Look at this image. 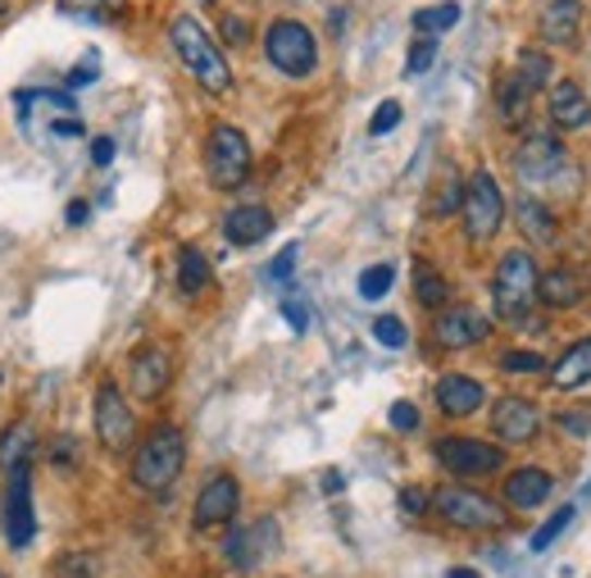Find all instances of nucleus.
<instances>
[{"label": "nucleus", "instance_id": "nucleus-21", "mask_svg": "<svg viewBox=\"0 0 591 578\" xmlns=\"http://www.w3.org/2000/svg\"><path fill=\"white\" fill-rule=\"evenodd\" d=\"M578 23H582V5H578V0H546V10H542V41H551V46L578 41Z\"/></svg>", "mask_w": 591, "mask_h": 578}, {"label": "nucleus", "instance_id": "nucleus-38", "mask_svg": "<svg viewBox=\"0 0 591 578\" xmlns=\"http://www.w3.org/2000/svg\"><path fill=\"white\" fill-rule=\"evenodd\" d=\"M396 123H401V106H396V100H382L378 114L369 119V133H373V137H382V133H392Z\"/></svg>", "mask_w": 591, "mask_h": 578}, {"label": "nucleus", "instance_id": "nucleus-46", "mask_svg": "<svg viewBox=\"0 0 591 578\" xmlns=\"http://www.w3.org/2000/svg\"><path fill=\"white\" fill-rule=\"evenodd\" d=\"M296 250H300V246H282V256L269 265V279H273V283H287V279H292V269H296Z\"/></svg>", "mask_w": 591, "mask_h": 578}, {"label": "nucleus", "instance_id": "nucleus-39", "mask_svg": "<svg viewBox=\"0 0 591 578\" xmlns=\"http://www.w3.org/2000/svg\"><path fill=\"white\" fill-rule=\"evenodd\" d=\"M219 33H223V41H227V46H246V41H250V23H246L242 14H223Z\"/></svg>", "mask_w": 591, "mask_h": 578}, {"label": "nucleus", "instance_id": "nucleus-32", "mask_svg": "<svg viewBox=\"0 0 591 578\" xmlns=\"http://www.w3.org/2000/svg\"><path fill=\"white\" fill-rule=\"evenodd\" d=\"M123 10V0H60V14H73V19H96L106 23Z\"/></svg>", "mask_w": 591, "mask_h": 578}, {"label": "nucleus", "instance_id": "nucleus-44", "mask_svg": "<svg viewBox=\"0 0 591 578\" xmlns=\"http://www.w3.org/2000/svg\"><path fill=\"white\" fill-rule=\"evenodd\" d=\"M282 315H287V323H292L296 333L310 329V306H305L300 296H287V300H282Z\"/></svg>", "mask_w": 591, "mask_h": 578}, {"label": "nucleus", "instance_id": "nucleus-34", "mask_svg": "<svg viewBox=\"0 0 591 578\" xmlns=\"http://www.w3.org/2000/svg\"><path fill=\"white\" fill-rule=\"evenodd\" d=\"M569 524H574V506H559V511H555V515L542 524V529L532 533V542H528V546H532V551H546V546H551L559 533H564V529H569Z\"/></svg>", "mask_w": 591, "mask_h": 578}, {"label": "nucleus", "instance_id": "nucleus-20", "mask_svg": "<svg viewBox=\"0 0 591 578\" xmlns=\"http://www.w3.org/2000/svg\"><path fill=\"white\" fill-rule=\"evenodd\" d=\"M273 233V214L264 206H233L223 214V237L233 246H255Z\"/></svg>", "mask_w": 591, "mask_h": 578}, {"label": "nucleus", "instance_id": "nucleus-45", "mask_svg": "<svg viewBox=\"0 0 591 578\" xmlns=\"http://www.w3.org/2000/svg\"><path fill=\"white\" fill-rule=\"evenodd\" d=\"M428 501H432L428 488H405V492H401V511L419 519V515H428Z\"/></svg>", "mask_w": 591, "mask_h": 578}, {"label": "nucleus", "instance_id": "nucleus-33", "mask_svg": "<svg viewBox=\"0 0 591 578\" xmlns=\"http://www.w3.org/2000/svg\"><path fill=\"white\" fill-rule=\"evenodd\" d=\"M396 283V269L392 265H369L365 273H359V296L365 300H378V296H387Z\"/></svg>", "mask_w": 591, "mask_h": 578}, {"label": "nucleus", "instance_id": "nucleus-10", "mask_svg": "<svg viewBox=\"0 0 591 578\" xmlns=\"http://www.w3.org/2000/svg\"><path fill=\"white\" fill-rule=\"evenodd\" d=\"M37 538V515H33V465H19L10 474L5 492V542L10 551H28Z\"/></svg>", "mask_w": 591, "mask_h": 578}, {"label": "nucleus", "instance_id": "nucleus-24", "mask_svg": "<svg viewBox=\"0 0 591 578\" xmlns=\"http://www.w3.org/2000/svg\"><path fill=\"white\" fill-rule=\"evenodd\" d=\"M528 110H532V91L524 87L519 73H505V78L496 83V114H501V123H505V128H524Z\"/></svg>", "mask_w": 591, "mask_h": 578}, {"label": "nucleus", "instance_id": "nucleus-41", "mask_svg": "<svg viewBox=\"0 0 591 578\" xmlns=\"http://www.w3.org/2000/svg\"><path fill=\"white\" fill-rule=\"evenodd\" d=\"M73 456H78V438H73V433H60L56 442H50V465L69 469V465H73Z\"/></svg>", "mask_w": 591, "mask_h": 578}, {"label": "nucleus", "instance_id": "nucleus-40", "mask_svg": "<svg viewBox=\"0 0 591 578\" xmlns=\"http://www.w3.org/2000/svg\"><path fill=\"white\" fill-rule=\"evenodd\" d=\"M559 433H569V438H587L591 433V415L587 410H559Z\"/></svg>", "mask_w": 591, "mask_h": 578}, {"label": "nucleus", "instance_id": "nucleus-8", "mask_svg": "<svg viewBox=\"0 0 591 578\" xmlns=\"http://www.w3.org/2000/svg\"><path fill=\"white\" fill-rule=\"evenodd\" d=\"M505 210H509V200H505L501 183L487 169H478L469 179V187H465V200H459L469 242H492L501 233V223H505Z\"/></svg>", "mask_w": 591, "mask_h": 578}, {"label": "nucleus", "instance_id": "nucleus-28", "mask_svg": "<svg viewBox=\"0 0 591 578\" xmlns=\"http://www.w3.org/2000/svg\"><path fill=\"white\" fill-rule=\"evenodd\" d=\"M415 300L423 310H446L451 306V283L432 265H415Z\"/></svg>", "mask_w": 591, "mask_h": 578}, {"label": "nucleus", "instance_id": "nucleus-2", "mask_svg": "<svg viewBox=\"0 0 591 578\" xmlns=\"http://www.w3.org/2000/svg\"><path fill=\"white\" fill-rule=\"evenodd\" d=\"M169 37H173V50H177V60H183V69L192 73L205 91H210V96L233 91V69H227L223 50L214 46V37L205 33L192 14H177L169 23Z\"/></svg>", "mask_w": 591, "mask_h": 578}, {"label": "nucleus", "instance_id": "nucleus-47", "mask_svg": "<svg viewBox=\"0 0 591 578\" xmlns=\"http://www.w3.org/2000/svg\"><path fill=\"white\" fill-rule=\"evenodd\" d=\"M110 160H114V137H96V142H91V164L106 169Z\"/></svg>", "mask_w": 591, "mask_h": 578}, {"label": "nucleus", "instance_id": "nucleus-16", "mask_svg": "<svg viewBox=\"0 0 591 578\" xmlns=\"http://www.w3.org/2000/svg\"><path fill=\"white\" fill-rule=\"evenodd\" d=\"M487 333H492V323H487L473 306H446V310H436V323H432L436 346H446V351L478 346V342H487Z\"/></svg>", "mask_w": 591, "mask_h": 578}, {"label": "nucleus", "instance_id": "nucleus-36", "mask_svg": "<svg viewBox=\"0 0 591 578\" xmlns=\"http://www.w3.org/2000/svg\"><path fill=\"white\" fill-rule=\"evenodd\" d=\"M501 369H505V373H542L546 360L537 356V351H505V356H501Z\"/></svg>", "mask_w": 591, "mask_h": 578}, {"label": "nucleus", "instance_id": "nucleus-9", "mask_svg": "<svg viewBox=\"0 0 591 578\" xmlns=\"http://www.w3.org/2000/svg\"><path fill=\"white\" fill-rule=\"evenodd\" d=\"M96 438L110 456H123V451L137 442V415L127 406V396L119 392V383H110V379L96 388Z\"/></svg>", "mask_w": 591, "mask_h": 578}, {"label": "nucleus", "instance_id": "nucleus-15", "mask_svg": "<svg viewBox=\"0 0 591 578\" xmlns=\"http://www.w3.org/2000/svg\"><path fill=\"white\" fill-rule=\"evenodd\" d=\"M492 433H496L501 446L532 442L537 433H542V410H537L528 396H501L496 410H492Z\"/></svg>", "mask_w": 591, "mask_h": 578}, {"label": "nucleus", "instance_id": "nucleus-6", "mask_svg": "<svg viewBox=\"0 0 591 578\" xmlns=\"http://www.w3.org/2000/svg\"><path fill=\"white\" fill-rule=\"evenodd\" d=\"M264 56L278 73H287V78H310L319 64V46L300 19H273L264 33Z\"/></svg>", "mask_w": 591, "mask_h": 578}, {"label": "nucleus", "instance_id": "nucleus-5", "mask_svg": "<svg viewBox=\"0 0 591 578\" xmlns=\"http://www.w3.org/2000/svg\"><path fill=\"white\" fill-rule=\"evenodd\" d=\"M250 142L242 128L233 123H214L210 137H205V173H210V187L214 192H237L250 179Z\"/></svg>", "mask_w": 591, "mask_h": 578}, {"label": "nucleus", "instance_id": "nucleus-4", "mask_svg": "<svg viewBox=\"0 0 591 578\" xmlns=\"http://www.w3.org/2000/svg\"><path fill=\"white\" fill-rule=\"evenodd\" d=\"M537 283H542V269L528 250H505L492 279V296H496V315L509 323H524L532 300H537Z\"/></svg>", "mask_w": 591, "mask_h": 578}, {"label": "nucleus", "instance_id": "nucleus-18", "mask_svg": "<svg viewBox=\"0 0 591 578\" xmlns=\"http://www.w3.org/2000/svg\"><path fill=\"white\" fill-rule=\"evenodd\" d=\"M487 401V388L469 373H446V379H436V410L446 419H469L473 410H482Z\"/></svg>", "mask_w": 591, "mask_h": 578}, {"label": "nucleus", "instance_id": "nucleus-11", "mask_svg": "<svg viewBox=\"0 0 591 578\" xmlns=\"http://www.w3.org/2000/svg\"><path fill=\"white\" fill-rule=\"evenodd\" d=\"M278 542H282V529H278V519H255V524H246V529H233L227 533V542H223V556H227V565L233 569H260L273 551H278Z\"/></svg>", "mask_w": 591, "mask_h": 578}, {"label": "nucleus", "instance_id": "nucleus-35", "mask_svg": "<svg viewBox=\"0 0 591 578\" xmlns=\"http://www.w3.org/2000/svg\"><path fill=\"white\" fill-rule=\"evenodd\" d=\"M373 337H378L382 346H392V351L409 342V333H405V323H401L396 315H378V319H373Z\"/></svg>", "mask_w": 591, "mask_h": 578}, {"label": "nucleus", "instance_id": "nucleus-27", "mask_svg": "<svg viewBox=\"0 0 591 578\" xmlns=\"http://www.w3.org/2000/svg\"><path fill=\"white\" fill-rule=\"evenodd\" d=\"M205 287H210V260H205L200 246H183L177 250V292L200 296Z\"/></svg>", "mask_w": 591, "mask_h": 578}, {"label": "nucleus", "instance_id": "nucleus-31", "mask_svg": "<svg viewBox=\"0 0 591 578\" xmlns=\"http://www.w3.org/2000/svg\"><path fill=\"white\" fill-rule=\"evenodd\" d=\"M56 578H100V556H91V551H64L56 561Z\"/></svg>", "mask_w": 591, "mask_h": 578}, {"label": "nucleus", "instance_id": "nucleus-37", "mask_svg": "<svg viewBox=\"0 0 591 578\" xmlns=\"http://www.w3.org/2000/svg\"><path fill=\"white\" fill-rule=\"evenodd\" d=\"M436 60V41L432 37H419L415 46H409V60H405V73L415 78V73H428V64Z\"/></svg>", "mask_w": 591, "mask_h": 578}, {"label": "nucleus", "instance_id": "nucleus-7", "mask_svg": "<svg viewBox=\"0 0 591 578\" xmlns=\"http://www.w3.org/2000/svg\"><path fill=\"white\" fill-rule=\"evenodd\" d=\"M432 456L459 483L492 479V474L505 469V446L501 442H478V438H442L432 446Z\"/></svg>", "mask_w": 591, "mask_h": 578}, {"label": "nucleus", "instance_id": "nucleus-19", "mask_svg": "<svg viewBox=\"0 0 591 578\" xmlns=\"http://www.w3.org/2000/svg\"><path fill=\"white\" fill-rule=\"evenodd\" d=\"M551 123L559 133H578V128H587V123H591V100H587V91L578 83H555V91H551Z\"/></svg>", "mask_w": 591, "mask_h": 578}, {"label": "nucleus", "instance_id": "nucleus-53", "mask_svg": "<svg viewBox=\"0 0 591 578\" xmlns=\"http://www.w3.org/2000/svg\"><path fill=\"white\" fill-rule=\"evenodd\" d=\"M0 578H5V574H0Z\"/></svg>", "mask_w": 591, "mask_h": 578}, {"label": "nucleus", "instance_id": "nucleus-25", "mask_svg": "<svg viewBox=\"0 0 591 578\" xmlns=\"http://www.w3.org/2000/svg\"><path fill=\"white\" fill-rule=\"evenodd\" d=\"M33 451H37V433H33V423L28 419H19L5 429V438H0V469H19V465H28L33 460Z\"/></svg>", "mask_w": 591, "mask_h": 578}, {"label": "nucleus", "instance_id": "nucleus-30", "mask_svg": "<svg viewBox=\"0 0 591 578\" xmlns=\"http://www.w3.org/2000/svg\"><path fill=\"white\" fill-rule=\"evenodd\" d=\"M459 23V5L455 0H442V5H428V10H415V28L423 37H436V33H451Z\"/></svg>", "mask_w": 591, "mask_h": 578}, {"label": "nucleus", "instance_id": "nucleus-26", "mask_svg": "<svg viewBox=\"0 0 591 578\" xmlns=\"http://www.w3.org/2000/svg\"><path fill=\"white\" fill-rule=\"evenodd\" d=\"M514 219H519V229L528 242H555V214L542 206L537 196H519V206H514Z\"/></svg>", "mask_w": 591, "mask_h": 578}, {"label": "nucleus", "instance_id": "nucleus-1", "mask_svg": "<svg viewBox=\"0 0 591 578\" xmlns=\"http://www.w3.org/2000/svg\"><path fill=\"white\" fill-rule=\"evenodd\" d=\"M187 465V438L183 429H173V423H156L133 451V469H127V479L133 488L141 492H169L177 483V474Z\"/></svg>", "mask_w": 591, "mask_h": 578}, {"label": "nucleus", "instance_id": "nucleus-23", "mask_svg": "<svg viewBox=\"0 0 591 578\" xmlns=\"http://www.w3.org/2000/svg\"><path fill=\"white\" fill-rule=\"evenodd\" d=\"M551 383L564 388V392H574V388L591 383V337H578V342L551 365Z\"/></svg>", "mask_w": 591, "mask_h": 578}, {"label": "nucleus", "instance_id": "nucleus-49", "mask_svg": "<svg viewBox=\"0 0 591 578\" xmlns=\"http://www.w3.org/2000/svg\"><path fill=\"white\" fill-rule=\"evenodd\" d=\"M87 214H91V206H87V200H69V210H64L69 229H83V223H87Z\"/></svg>", "mask_w": 591, "mask_h": 578}, {"label": "nucleus", "instance_id": "nucleus-52", "mask_svg": "<svg viewBox=\"0 0 591 578\" xmlns=\"http://www.w3.org/2000/svg\"><path fill=\"white\" fill-rule=\"evenodd\" d=\"M0 383H5V379H0Z\"/></svg>", "mask_w": 591, "mask_h": 578}, {"label": "nucleus", "instance_id": "nucleus-13", "mask_svg": "<svg viewBox=\"0 0 591 578\" xmlns=\"http://www.w3.org/2000/svg\"><path fill=\"white\" fill-rule=\"evenodd\" d=\"M242 511V483L233 474H214L210 483L200 488L196 496V511H192V524L205 533V529H223V524H233Z\"/></svg>", "mask_w": 591, "mask_h": 578}, {"label": "nucleus", "instance_id": "nucleus-3", "mask_svg": "<svg viewBox=\"0 0 591 578\" xmlns=\"http://www.w3.org/2000/svg\"><path fill=\"white\" fill-rule=\"evenodd\" d=\"M432 511L442 515L451 529H459V533H501L505 524H509V515H505L501 501H492L487 492H478V488H469V483L436 488V492H432Z\"/></svg>", "mask_w": 591, "mask_h": 578}, {"label": "nucleus", "instance_id": "nucleus-14", "mask_svg": "<svg viewBox=\"0 0 591 578\" xmlns=\"http://www.w3.org/2000/svg\"><path fill=\"white\" fill-rule=\"evenodd\" d=\"M173 383V356L169 346H137L133 360H127V388H133L137 401H160L164 388Z\"/></svg>", "mask_w": 591, "mask_h": 578}, {"label": "nucleus", "instance_id": "nucleus-51", "mask_svg": "<svg viewBox=\"0 0 591 578\" xmlns=\"http://www.w3.org/2000/svg\"><path fill=\"white\" fill-rule=\"evenodd\" d=\"M446 578H478V569H465V565H455Z\"/></svg>", "mask_w": 591, "mask_h": 578}, {"label": "nucleus", "instance_id": "nucleus-43", "mask_svg": "<svg viewBox=\"0 0 591 578\" xmlns=\"http://www.w3.org/2000/svg\"><path fill=\"white\" fill-rule=\"evenodd\" d=\"M459 200H465V187H459V179H451V183L442 187V196L432 200V214H436V219H442V214H451V210L459 206Z\"/></svg>", "mask_w": 591, "mask_h": 578}, {"label": "nucleus", "instance_id": "nucleus-48", "mask_svg": "<svg viewBox=\"0 0 591 578\" xmlns=\"http://www.w3.org/2000/svg\"><path fill=\"white\" fill-rule=\"evenodd\" d=\"M100 78V69H96V60H83L78 69L69 73V87H83V83H96Z\"/></svg>", "mask_w": 591, "mask_h": 578}, {"label": "nucleus", "instance_id": "nucleus-17", "mask_svg": "<svg viewBox=\"0 0 591 578\" xmlns=\"http://www.w3.org/2000/svg\"><path fill=\"white\" fill-rule=\"evenodd\" d=\"M551 492H555L551 469L519 465V469H509V479H505V506L509 511H537V506H546Z\"/></svg>", "mask_w": 591, "mask_h": 578}, {"label": "nucleus", "instance_id": "nucleus-29", "mask_svg": "<svg viewBox=\"0 0 591 578\" xmlns=\"http://www.w3.org/2000/svg\"><path fill=\"white\" fill-rule=\"evenodd\" d=\"M514 73L524 78L528 91H542V87H551V78H555V60L546 56V50L524 46V50H519V69H514Z\"/></svg>", "mask_w": 591, "mask_h": 578}, {"label": "nucleus", "instance_id": "nucleus-22", "mask_svg": "<svg viewBox=\"0 0 591 578\" xmlns=\"http://www.w3.org/2000/svg\"><path fill=\"white\" fill-rule=\"evenodd\" d=\"M537 300L542 306H551V310H569V306H578L582 300V279L574 269H546L542 273V283H537Z\"/></svg>", "mask_w": 591, "mask_h": 578}, {"label": "nucleus", "instance_id": "nucleus-50", "mask_svg": "<svg viewBox=\"0 0 591 578\" xmlns=\"http://www.w3.org/2000/svg\"><path fill=\"white\" fill-rule=\"evenodd\" d=\"M323 492H342V474H328V479H323Z\"/></svg>", "mask_w": 591, "mask_h": 578}, {"label": "nucleus", "instance_id": "nucleus-12", "mask_svg": "<svg viewBox=\"0 0 591 578\" xmlns=\"http://www.w3.org/2000/svg\"><path fill=\"white\" fill-rule=\"evenodd\" d=\"M564 169H569V156H564V146L551 133H532L514 150V173L524 183H555Z\"/></svg>", "mask_w": 591, "mask_h": 578}, {"label": "nucleus", "instance_id": "nucleus-42", "mask_svg": "<svg viewBox=\"0 0 591 578\" xmlns=\"http://www.w3.org/2000/svg\"><path fill=\"white\" fill-rule=\"evenodd\" d=\"M387 419H392L396 433H415V429H419V406H409V401H396Z\"/></svg>", "mask_w": 591, "mask_h": 578}]
</instances>
